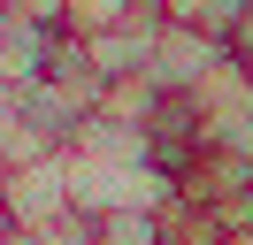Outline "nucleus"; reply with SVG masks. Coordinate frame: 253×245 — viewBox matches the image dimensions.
<instances>
[{
  "label": "nucleus",
  "instance_id": "6",
  "mask_svg": "<svg viewBox=\"0 0 253 245\" xmlns=\"http://www.w3.org/2000/svg\"><path fill=\"white\" fill-rule=\"evenodd\" d=\"M92 230V245H161V214H100V222H84Z\"/></svg>",
  "mask_w": 253,
  "mask_h": 245
},
{
  "label": "nucleus",
  "instance_id": "2",
  "mask_svg": "<svg viewBox=\"0 0 253 245\" xmlns=\"http://www.w3.org/2000/svg\"><path fill=\"white\" fill-rule=\"evenodd\" d=\"M230 61V46L222 39H200V31H184V23H161V46H154V84L161 92H200L207 77Z\"/></svg>",
  "mask_w": 253,
  "mask_h": 245
},
{
  "label": "nucleus",
  "instance_id": "12",
  "mask_svg": "<svg viewBox=\"0 0 253 245\" xmlns=\"http://www.w3.org/2000/svg\"><path fill=\"white\" fill-rule=\"evenodd\" d=\"M0 192H8V161H0Z\"/></svg>",
  "mask_w": 253,
  "mask_h": 245
},
{
  "label": "nucleus",
  "instance_id": "3",
  "mask_svg": "<svg viewBox=\"0 0 253 245\" xmlns=\"http://www.w3.org/2000/svg\"><path fill=\"white\" fill-rule=\"evenodd\" d=\"M54 46H62V23H31V15H16L8 39H0V77H8V84H39V77L54 69Z\"/></svg>",
  "mask_w": 253,
  "mask_h": 245
},
{
  "label": "nucleus",
  "instance_id": "7",
  "mask_svg": "<svg viewBox=\"0 0 253 245\" xmlns=\"http://www.w3.org/2000/svg\"><path fill=\"white\" fill-rule=\"evenodd\" d=\"M39 245H92V230H84V214H69V222L39 230Z\"/></svg>",
  "mask_w": 253,
  "mask_h": 245
},
{
  "label": "nucleus",
  "instance_id": "5",
  "mask_svg": "<svg viewBox=\"0 0 253 245\" xmlns=\"http://www.w3.org/2000/svg\"><path fill=\"white\" fill-rule=\"evenodd\" d=\"M146 0H69L62 8V31H77V39H100V31H115V23H130Z\"/></svg>",
  "mask_w": 253,
  "mask_h": 245
},
{
  "label": "nucleus",
  "instance_id": "11",
  "mask_svg": "<svg viewBox=\"0 0 253 245\" xmlns=\"http://www.w3.org/2000/svg\"><path fill=\"white\" fill-rule=\"evenodd\" d=\"M8 238H16V222H8V207H0V245H8Z\"/></svg>",
  "mask_w": 253,
  "mask_h": 245
},
{
  "label": "nucleus",
  "instance_id": "9",
  "mask_svg": "<svg viewBox=\"0 0 253 245\" xmlns=\"http://www.w3.org/2000/svg\"><path fill=\"white\" fill-rule=\"evenodd\" d=\"M230 54H238V61H246V69H253V8H246V23L230 31Z\"/></svg>",
  "mask_w": 253,
  "mask_h": 245
},
{
  "label": "nucleus",
  "instance_id": "10",
  "mask_svg": "<svg viewBox=\"0 0 253 245\" xmlns=\"http://www.w3.org/2000/svg\"><path fill=\"white\" fill-rule=\"evenodd\" d=\"M8 23H16V0H0V39H8Z\"/></svg>",
  "mask_w": 253,
  "mask_h": 245
},
{
  "label": "nucleus",
  "instance_id": "1",
  "mask_svg": "<svg viewBox=\"0 0 253 245\" xmlns=\"http://www.w3.org/2000/svg\"><path fill=\"white\" fill-rule=\"evenodd\" d=\"M0 207H8V222L16 230H54V222H69V153H46V161H31V168H8V192H0Z\"/></svg>",
  "mask_w": 253,
  "mask_h": 245
},
{
  "label": "nucleus",
  "instance_id": "4",
  "mask_svg": "<svg viewBox=\"0 0 253 245\" xmlns=\"http://www.w3.org/2000/svg\"><path fill=\"white\" fill-rule=\"evenodd\" d=\"M246 8H253V0H161V15H169V23L200 31V39H222V46H230V31L246 23Z\"/></svg>",
  "mask_w": 253,
  "mask_h": 245
},
{
  "label": "nucleus",
  "instance_id": "8",
  "mask_svg": "<svg viewBox=\"0 0 253 245\" xmlns=\"http://www.w3.org/2000/svg\"><path fill=\"white\" fill-rule=\"evenodd\" d=\"M16 122H23V84L0 77V130H16Z\"/></svg>",
  "mask_w": 253,
  "mask_h": 245
}]
</instances>
